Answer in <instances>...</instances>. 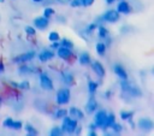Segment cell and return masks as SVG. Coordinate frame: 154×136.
<instances>
[{
  "instance_id": "6da1fadb",
  "label": "cell",
  "mask_w": 154,
  "mask_h": 136,
  "mask_svg": "<svg viewBox=\"0 0 154 136\" xmlns=\"http://www.w3.org/2000/svg\"><path fill=\"white\" fill-rule=\"evenodd\" d=\"M77 128V120L65 116L63 118V124H61V131L63 132H67V134H72Z\"/></svg>"
},
{
  "instance_id": "7a4b0ae2",
  "label": "cell",
  "mask_w": 154,
  "mask_h": 136,
  "mask_svg": "<svg viewBox=\"0 0 154 136\" xmlns=\"http://www.w3.org/2000/svg\"><path fill=\"white\" fill-rule=\"evenodd\" d=\"M70 89L67 88H63L60 90H58L57 93V96H55V101L58 105H64V104H67L70 101Z\"/></svg>"
},
{
  "instance_id": "3957f363",
  "label": "cell",
  "mask_w": 154,
  "mask_h": 136,
  "mask_svg": "<svg viewBox=\"0 0 154 136\" xmlns=\"http://www.w3.org/2000/svg\"><path fill=\"white\" fill-rule=\"evenodd\" d=\"M122 89H123L125 93L130 94L131 96H137V97H138V96H141V90H140L136 85L128 83V79L122 82Z\"/></svg>"
},
{
  "instance_id": "277c9868",
  "label": "cell",
  "mask_w": 154,
  "mask_h": 136,
  "mask_svg": "<svg viewBox=\"0 0 154 136\" xmlns=\"http://www.w3.org/2000/svg\"><path fill=\"white\" fill-rule=\"evenodd\" d=\"M119 13L116 11V10H108L103 13L102 16V20L107 22V23H116L119 20Z\"/></svg>"
},
{
  "instance_id": "5b68a950",
  "label": "cell",
  "mask_w": 154,
  "mask_h": 136,
  "mask_svg": "<svg viewBox=\"0 0 154 136\" xmlns=\"http://www.w3.org/2000/svg\"><path fill=\"white\" fill-rule=\"evenodd\" d=\"M106 119H107V112L103 111V110L97 111L96 114H95V120H94L95 128H102L106 123Z\"/></svg>"
},
{
  "instance_id": "8992f818",
  "label": "cell",
  "mask_w": 154,
  "mask_h": 136,
  "mask_svg": "<svg viewBox=\"0 0 154 136\" xmlns=\"http://www.w3.org/2000/svg\"><path fill=\"white\" fill-rule=\"evenodd\" d=\"M40 84H41V88L45 90H53V88H54L52 79L45 72H42L40 75Z\"/></svg>"
},
{
  "instance_id": "52a82bcc",
  "label": "cell",
  "mask_w": 154,
  "mask_h": 136,
  "mask_svg": "<svg viewBox=\"0 0 154 136\" xmlns=\"http://www.w3.org/2000/svg\"><path fill=\"white\" fill-rule=\"evenodd\" d=\"M35 55H36V53H35L34 51L26 52V53H23V54H20V55H17V57L13 59V61L17 63V64H18V63H26V61L32 60Z\"/></svg>"
},
{
  "instance_id": "ba28073f",
  "label": "cell",
  "mask_w": 154,
  "mask_h": 136,
  "mask_svg": "<svg viewBox=\"0 0 154 136\" xmlns=\"http://www.w3.org/2000/svg\"><path fill=\"white\" fill-rule=\"evenodd\" d=\"M57 49H58L57 54H58V57H59L60 59H64V60H66V59H69V58L72 55V51H71V48H67V47H63V46H59V48H57Z\"/></svg>"
},
{
  "instance_id": "9c48e42d",
  "label": "cell",
  "mask_w": 154,
  "mask_h": 136,
  "mask_svg": "<svg viewBox=\"0 0 154 136\" xmlns=\"http://www.w3.org/2000/svg\"><path fill=\"white\" fill-rule=\"evenodd\" d=\"M138 128L143 131H149L153 129V122L149 118H141L138 120Z\"/></svg>"
},
{
  "instance_id": "30bf717a",
  "label": "cell",
  "mask_w": 154,
  "mask_h": 136,
  "mask_svg": "<svg viewBox=\"0 0 154 136\" xmlns=\"http://www.w3.org/2000/svg\"><path fill=\"white\" fill-rule=\"evenodd\" d=\"M118 13H123V14H128L130 13L131 8H130V5L125 1V0H120L117 5V10H116Z\"/></svg>"
},
{
  "instance_id": "8fae6325",
  "label": "cell",
  "mask_w": 154,
  "mask_h": 136,
  "mask_svg": "<svg viewBox=\"0 0 154 136\" xmlns=\"http://www.w3.org/2000/svg\"><path fill=\"white\" fill-rule=\"evenodd\" d=\"M53 57H54V53L51 49H43L38 53V60L42 61V63H46V61L51 60Z\"/></svg>"
},
{
  "instance_id": "7c38bea8",
  "label": "cell",
  "mask_w": 154,
  "mask_h": 136,
  "mask_svg": "<svg viewBox=\"0 0 154 136\" xmlns=\"http://www.w3.org/2000/svg\"><path fill=\"white\" fill-rule=\"evenodd\" d=\"M91 67H93L94 72L96 73V76H99V77H101V78L105 76V69H103V66H102V64H101L100 61H97V60L93 61V63H91Z\"/></svg>"
},
{
  "instance_id": "4fadbf2b",
  "label": "cell",
  "mask_w": 154,
  "mask_h": 136,
  "mask_svg": "<svg viewBox=\"0 0 154 136\" xmlns=\"http://www.w3.org/2000/svg\"><path fill=\"white\" fill-rule=\"evenodd\" d=\"M113 71H114L116 76H118L122 81H126V79H128V73H126V71L124 70L123 66H120V65L117 64V65L113 66Z\"/></svg>"
},
{
  "instance_id": "5bb4252c",
  "label": "cell",
  "mask_w": 154,
  "mask_h": 136,
  "mask_svg": "<svg viewBox=\"0 0 154 136\" xmlns=\"http://www.w3.org/2000/svg\"><path fill=\"white\" fill-rule=\"evenodd\" d=\"M34 25L38 29H45L48 25V18L46 17H36L34 19Z\"/></svg>"
},
{
  "instance_id": "9a60e30c",
  "label": "cell",
  "mask_w": 154,
  "mask_h": 136,
  "mask_svg": "<svg viewBox=\"0 0 154 136\" xmlns=\"http://www.w3.org/2000/svg\"><path fill=\"white\" fill-rule=\"evenodd\" d=\"M96 107H97L96 100H95L94 97H90V99L88 100L87 105H85V111H87V113L91 114V113H94V112L96 111Z\"/></svg>"
},
{
  "instance_id": "2e32d148",
  "label": "cell",
  "mask_w": 154,
  "mask_h": 136,
  "mask_svg": "<svg viewBox=\"0 0 154 136\" xmlns=\"http://www.w3.org/2000/svg\"><path fill=\"white\" fill-rule=\"evenodd\" d=\"M69 113H70L71 118H73V119H76V120H79V119H82V118L84 117L83 112H82L79 108H77V107H71L70 111H69Z\"/></svg>"
},
{
  "instance_id": "e0dca14e",
  "label": "cell",
  "mask_w": 154,
  "mask_h": 136,
  "mask_svg": "<svg viewBox=\"0 0 154 136\" xmlns=\"http://www.w3.org/2000/svg\"><path fill=\"white\" fill-rule=\"evenodd\" d=\"M63 81H64V83L65 84H67V85H71L72 83H73V76H72V73L70 72V71H67V70H65L64 72H63Z\"/></svg>"
},
{
  "instance_id": "ac0fdd59",
  "label": "cell",
  "mask_w": 154,
  "mask_h": 136,
  "mask_svg": "<svg viewBox=\"0 0 154 136\" xmlns=\"http://www.w3.org/2000/svg\"><path fill=\"white\" fill-rule=\"evenodd\" d=\"M18 71L20 72V73H34V72H36V69L34 67V66H28V65H23V66H19V69H18Z\"/></svg>"
},
{
  "instance_id": "d6986e66",
  "label": "cell",
  "mask_w": 154,
  "mask_h": 136,
  "mask_svg": "<svg viewBox=\"0 0 154 136\" xmlns=\"http://www.w3.org/2000/svg\"><path fill=\"white\" fill-rule=\"evenodd\" d=\"M78 61H79L81 65H88V64L90 63V57H89V54L82 53V54L79 55V58H78Z\"/></svg>"
},
{
  "instance_id": "ffe728a7",
  "label": "cell",
  "mask_w": 154,
  "mask_h": 136,
  "mask_svg": "<svg viewBox=\"0 0 154 136\" xmlns=\"http://www.w3.org/2000/svg\"><path fill=\"white\" fill-rule=\"evenodd\" d=\"M95 47H96V52H97L100 55H103V54H105V52H106V45H105V43L97 42Z\"/></svg>"
},
{
  "instance_id": "44dd1931",
  "label": "cell",
  "mask_w": 154,
  "mask_h": 136,
  "mask_svg": "<svg viewBox=\"0 0 154 136\" xmlns=\"http://www.w3.org/2000/svg\"><path fill=\"white\" fill-rule=\"evenodd\" d=\"M25 130H26V134L30 135V136H36L37 135V130L31 124H26L25 125Z\"/></svg>"
},
{
  "instance_id": "7402d4cb",
  "label": "cell",
  "mask_w": 154,
  "mask_h": 136,
  "mask_svg": "<svg viewBox=\"0 0 154 136\" xmlns=\"http://www.w3.org/2000/svg\"><path fill=\"white\" fill-rule=\"evenodd\" d=\"M97 34H99V37L100 39H106V36L108 35V31H107V29L105 28V26H99L97 28Z\"/></svg>"
},
{
  "instance_id": "603a6c76",
  "label": "cell",
  "mask_w": 154,
  "mask_h": 136,
  "mask_svg": "<svg viewBox=\"0 0 154 136\" xmlns=\"http://www.w3.org/2000/svg\"><path fill=\"white\" fill-rule=\"evenodd\" d=\"M59 39H60V36H59V34H58L57 31H51V32L48 34V40L52 41V42L59 41Z\"/></svg>"
},
{
  "instance_id": "cb8c5ba5",
  "label": "cell",
  "mask_w": 154,
  "mask_h": 136,
  "mask_svg": "<svg viewBox=\"0 0 154 136\" xmlns=\"http://www.w3.org/2000/svg\"><path fill=\"white\" fill-rule=\"evenodd\" d=\"M88 89H89V93H90V94H94V91L97 89V83L94 82V81H89V83H88Z\"/></svg>"
},
{
  "instance_id": "d4e9b609",
  "label": "cell",
  "mask_w": 154,
  "mask_h": 136,
  "mask_svg": "<svg viewBox=\"0 0 154 136\" xmlns=\"http://www.w3.org/2000/svg\"><path fill=\"white\" fill-rule=\"evenodd\" d=\"M65 116H67V111L65 110V108H60V110H58L57 112H55V118H58V119H60V118H64Z\"/></svg>"
},
{
  "instance_id": "484cf974",
  "label": "cell",
  "mask_w": 154,
  "mask_h": 136,
  "mask_svg": "<svg viewBox=\"0 0 154 136\" xmlns=\"http://www.w3.org/2000/svg\"><path fill=\"white\" fill-rule=\"evenodd\" d=\"M61 129L60 128H58V126H54V128H52L51 129V131H49V135L51 136H60L61 135Z\"/></svg>"
},
{
  "instance_id": "4316f807",
  "label": "cell",
  "mask_w": 154,
  "mask_h": 136,
  "mask_svg": "<svg viewBox=\"0 0 154 136\" xmlns=\"http://www.w3.org/2000/svg\"><path fill=\"white\" fill-rule=\"evenodd\" d=\"M132 117V112H128V111H122L120 112V118L123 120H129Z\"/></svg>"
},
{
  "instance_id": "83f0119b",
  "label": "cell",
  "mask_w": 154,
  "mask_h": 136,
  "mask_svg": "<svg viewBox=\"0 0 154 136\" xmlns=\"http://www.w3.org/2000/svg\"><path fill=\"white\" fill-rule=\"evenodd\" d=\"M53 14H54V10H53L52 7H46V8L43 10V17L49 18V17L53 16Z\"/></svg>"
},
{
  "instance_id": "f1b7e54d",
  "label": "cell",
  "mask_w": 154,
  "mask_h": 136,
  "mask_svg": "<svg viewBox=\"0 0 154 136\" xmlns=\"http://www.w3.org/2000/svg\"><path fill=\"white\" fill-rule=\"evenodd\" d=\"M109 128L113 130L114 134H119V132L122 131V126H120V124H118V123H116V122H114ZM109 128H108V129H109Z\"/></svg>"
},
{
  "instance_id": "f546056e",
  "label": "cell",
  "mask_w": 154,
  "mask_h": 136,
  "mask_svg": "<svg viewBox=\"0 0 154 136\" xmlns=\"http://www.w3.org/2000/svg\"><path fill=\"white\" fill-rule=\"evenodd\" d=\"M16 87H17V88H19V89H29L30 83H29L28 81H23V82H20V83H18V84H16Z\"/></svg>"
},
{
  "instance_id": "4dcf8cb0",
  "label": "cell",
  "mask_w": 154,
  "mask_h": 136,
  "mask_svg": "<svg viewBox=\"0 0 154 136\" xmlns=\"http://www.w3.org/2000/svg\"><path fill=\"white\" fill-rule=\"evenodd\" d=\"M60 46H63V47H67V48H72V47H73V43H72L70 40H67V39H63Z\"/></svg>"
},
{
  "instance_id": "1f68e13d",
  "label": "cell",
  "mask_w": 154,
  "mask_h": 136,
  "mask_svg": "<svg viewBox=\"0 0 154 136\" xmlns=\"http://www.w3.org/2000/svg\"><path fill=\"white\" fill-rule=\"evenodd\" d=\"M24 30H25V32H26L28 35H30V36H34V35H35V29H34L32 26H30V25H26V26L24 28Z\"/></svg>"
},
{
  "instance_id": "d6a6232c",
  "label": "cell",
  "mask_w": 154,
  "mask_h": 136,
  "mask_svg": "<svg viewBox=\"0 0 154 136\" xmlns=\"http://www.w3.org/2000/svg\"><path fill=\"white\" fill-rule=\"evenodd\" d=\"M69 4L71 7H79L82 6V0H70Z\"/></svg>"
},
{
  "instance_id": "836d02e7",
  "label": "cell",
  "mask_w": 154,
  "mask_h": 136,
  "mask_svg": "<svg viewBox=\"0 0 154 136\" xmlns=\"http://www.w3.org/2000/svg\"><path fill=\"white\" fill-rule=\"evenodd\" d=\"M12 123H13V119L12 118H6L4 120V123H2V125H4V128H11Z\"/></svg>"
},
{
  "instance_id": "e575fe53",
  "label": "cell",
  "mask_w": 154,
  "mask_h": 136,
  "mask_svg": "<svg viewBox=\"0 0 154 136\" xmlns=\"http://www.w3.org/2000/svg\"><path fill=\"white\" fill-rule=\"evenodd\" d=\"M11 129H14V130L22 129V122H14V120H13V123H12V125H11Z\"/></svg>"
},
{
  "instance_id": "d590c367",
  "label": "cell",
  "mask_w": 154,
  "mask_h": 136,
  "mask_svg": "<svg viewBox=\"0 0 154 136\" xmlns=\"http://www.w3.org/2000/svg\"><path fill=\"white\" fill-rule=\"evenodd\" d=\"M94 1H95V0H82V6L89 7V6H91V5L94 4Z\"/></svg>"
},
{
  "instance_id": "8d00e7d4",
  "label": "cell",
  "mask_w": 154,
  "mask_h": 136,
  "mask_svg": "<svg viewBox=\"0 0 154 136\" xmlns=\"http://www.w3.org/2000/svg\"><path fill=\"white\" fill-rule=\"evenodd\" d=\"M95 28H97V25H96V23H91V24H89L88 25V28H87V30L88 31H93Z\"/></svg>"
},
{
  "instance_id": "74e56055",
  "label": "cell",
  "mask_w": 154,
  "mask_h": 136,
  "mask_svg": "<svg viewBox=\"0 0 154 136\" xmlns=\"http://www.w3.org/2000/svg\"><path fill=\"white\" fill-rule=\"evenodd\" d=\"M59 46H60L59 41H54V42H52V45H51V47H52V48H54V49H57Z\"/></svg>"
},
{
  "instance_id": "f35d334b",
  "label": "cell",
  "mask_w": 154,
  "mask_h": 136,
  "mask_svg": "<svg viewBox=\"0 0 154 136\" xmlns=\"http://www.w3.org/2000/svg\"><path fill=\"white\" fill-rule=\"evenodd\" d=\"M59 4H69L70 2V0H57Z\"/></svg>"
},
{
  "instance_id": "ab89813d",
  "label": "cell",
  "mask_w": 154,
  "mask_h": 136,
  "mask_svg": "<svg viewBox=\"0 0 154 136\" xmlns=\"http://www.w3.org/2000/svg\"><path fill=\"white\" fill-rule=\"evenodd\" d=\"M89 135L90 136H95L96 135V131L95 130H89Z\"/></svg>"
},
{
  "instance_id": "60d3db41",
  "label": "cell",
  "mask_w": 154,
  "mask_h": 136,
  "mask_svg": "<svg viewBox=\"0 0 154 136\" xmlns=\"http://www.w3.org/2000/svg\"><path fill=\"white\" fill-rule=\"evenodd\" d=\"M4 70H5L4 64H2V63H0V73H1V72H4Z\"/></svg>"
},
{
  "instance_id": "b9f144b4",
  "label": "cell",
  "mask_w": 154,
  "mask_h": 136,
  "mask_svg": "<svg viewBox=\"0 0 154 136\" xmlns=\"http://www.w3.org/2000/svg\"><path fill=\"white\" fill-rule=\"evenodd\" d=\"M114 1H117V0H106V2H107V4H109V5H111V4H113Z\"/></svg>"
},
{
  "instance_id": "7bdbcfd3",
  "label": "cell",
  "mask_w": 154,
  "mask_h": 136,
  "mask_svg": "<svg viewBox=\"0 0 154 136\" xmlns=\"http://www.w3.org/2000/svg\"><path fill=\"white\" fill-rule=\"evenodd\" d=\"M32 1H34V2H42L43 0H32Z\"/></svg>"
},
{
  "instance_id": "ee69618b",
  "label": "cell",
  "mask_w": 154,
  "mask_h": 136,
  "mask_svg": "<svg viewBox=\"0 0 154 136\" xmlns=\"http://www.w3.org/2000/svg\"><path fill=\"white\" fill-rule=\"evenodd\" d=\"M4 1H5V0H0V2H4Z\"/></svg>"
},
{
  "instance_id": "f6af8a7d",
  "label": "cell",
  "mask_w": 154,
  "mask_h": 136,
  "mask_svg": "<svg viewBox=\"0 0 154 136\" xmlns=\"http://www.w3.org/2000/svg\"><path fill=\"white\" fill-rule=\"evenodd\" d=\"M0 106H1V100H0Z\"/></svg>"
},
{
  "instance_id": "bcb514c9",
  "label": "cell",
  "mask_w": 154,
  "mask_h": 136,
  "mask_svg": "<svg viewBox=\"0 0 154 136\" xmlns=\"http://www.w3.org/2000/svg\"><path fill=\"white\" fill-rule=\"evenodd\" d=\"M119 1H120V0H119Z\"/></svg>"
}]
</instances>
